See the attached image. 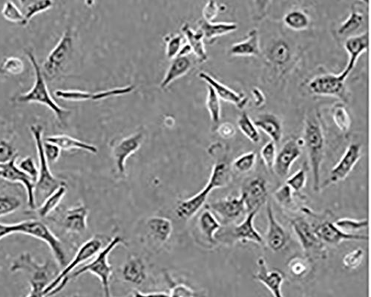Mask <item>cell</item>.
Returning <instances> with one entry per match:
<instances>
[{
	"mask_svg": "<svg viewBox=\"0 0 371 297\" xmlns=\"http://www.w3.org/2000/svg\"><path fill=\"white\" fill-rule=\"evenodd\" d=\"M206 104L212 122L217 127L221 120V100L214 90L210 86H207Z\"/></svg>",
	"mask_w": 371,
	"mask_h": 297,
	"instance_id": "60d3db41",
	"label": "cell"
},
{
	"mask_svg": "<svg viewBox=\"0 0 371 297\" xmlns=\"http://www.w3.org/2000/svg\"><path fill=\"white\" fill-rule=\"evenodd\" d=\"M88 210L84 206H77L69 209L64 214L62 225L67 232L83 234L88 229Z\"/></svg>",
	"mask_w": 371,
	"mask_h": 297,
	"instance_id": "603a6c76",
	"label": "cell"
},
{
	"mask_svg": "<svg viewBox=\"0 0 371 297\" xmlns=\"http://www.w3.org/2000/svg\"><path fill=\"white\" fill-rule=\"evenodd\" d=\"M332 115L335 125L342 133H347L349 131L352 126V119L344 105L336 104L333 108Z\"/></svg>",
	"mask_w": 371,
	"mask_h": 297,
	"instance_id": "7bdbcfd3",
	"label": "cell"
},
{
	"mask_svg": "<svg viewBox=\"0 0 371 297\" xmlns=\"http://www.w3.org/2000/svg\"><path fill=\"white\" fill-rule=\"evenodd\" d=\"M73 46L72 33L67 30L42 64L41 71L45 80L53 81L57 78L70 61Z\"/></svg>",
	"mask_w": 371,
	"mask_h": 297,
	"instance_id": "9c48e42d",
	"label": "cell"
},
{
	"mask_svg": "<svg viewBox=\"0 0 371 297\" xmlns=\"http://www.w3.org/2000/svg\"><path fill=\"white\" fill-rule=\"evenodd\" d=\"M21 205L22 201L16 195H0V218L14 214L19 210Z\"/></svg>",
	"mask_w": 371,
	"mask_h": 297,
	"instance_id": "bcb514c9",
	"label": "cell"
},
{
	"mask_svg": "<svg viewBox=\"0 0 371 297\" xmlns=\"http://www.w3.org/2000/svg\"><path fill=\"white\" fill-rule=\"evenodd\" d=\"M287 268L292 276L296 278H303L309 273L310 264L306 258L294 257L288 262Z\"/></svg>",
	"mask_w": 371,
	"mask_h": 297,
	"instance_id": "f6af8a7d",
	"label": "cell"
},
{
	"mask_svg": "<svg viewBox=\"0 0 371 297\" xmlns=\"http://www.w3.org/2000/svg\"><path fill=\"white\" fill-rule=\"evenodd\" d=\"M15 234H25L47 244L58 265L64 268L67 265V258L61 241L53 234L52 231L44 223L35 220L15 223Z\"/></svg>",
	"mask_w": 371,
	"mask_h": 297,
	"instance_id": "8992f818",
	"label": "cell"
},
{
	"mask_svg": "<svg viewBox=\"0 0 371 297\" xmlns=\"http://www.w3.org/2000/svg\"><path fill=\"white\" fill-rule=\"evenodd\" d=\"M218 133L224 139L232 138L236 134V129L230 123H223L217 127Z\"/></svg>",
	"mask_w": 371,
	"mask_h": 297,
	"instance_id": "6125c7cd",
	"label": "cell"
},
{
	"mask_svg": "<svg viewBox=\"0 0 371 297\" xmlns=\"http://www.w3.org/2000/svg\"><path fill=\"white\" fill-rule=\"evenodd\" d=\"M17 156L10 161L0 164V179L9 182L19 183L24 186L28 204L31 209L36 207V184L17 164Z\"/></svg>",
	"mask_w": 371,
	"mask_h": 297,
	"instance_id": "8fae6325",
	"label": "cell"
},
{
	"mask_svg": "<svg viewBox=\"0 0 371 297\" xmlns=\"http://www.w3.org/2000/svg\"><path fill=\"white\" fill-rule=\"evenodd\" d=\"M134 90V86L116 88V89L98 93H88L77 90H57L54 95L62 100L71 102L100 101L111 97L129 94Z\"/></svg>",
	"mask_w": 371,
	"mask_h": 297,
	"instance_id": "e0dca14e",
	"label": "cell"
},
{
	"mask_svg": "<svg viewBox=\"0 0 371 297\" xmlns=\"http://www.w3.org/2000/svg\"><path fill=\"white\" fill-rule=\"evenodd\" d=\"M197 231L199 236L202 237L209 246H216L218 244L216 235L221 229V225L216 216L213 214L209 209L200 214L197 222Z\"/></svg>",
	"mask_w": 371,
	"mask_h": 297,
	"instance_id": "484cf974",
	"label": "cell"
},
{
	"mask_svg": "<svg viewBox=\"0 0 371 297\" xmlns=\"http://www.w3.org/2000/svg\"><path fill=\"white\" fill-rule=\"evenodd\" d=\"M274 195L277 202L285 207L293 208L294 207L293 191L287 184H285L276 190Z\"/></svg>",
	"mask_w": 371,
	"mask_h": 297,
	"instance_id": "11a10c76",
	"label": "cell"
},
{
	"mask_svg": "<svg viewBox=\"0 0 371 297\" xmlns=\"http://www.w3.org/2000/svg\"><path fill=\"white\" fill-rule=\"evenodd\" d=\"M52 270L49 262L38 263L29 252L17 257L10 266L13 272L22 271L29 275L30 291L43 294L51 282Z\"/></svg>",
	"mask_w": 371,
	"mask_h": 297,
	"instance_id": "ba28073f",
	"label": "cell"
},
{
	"mask_svg": "<svg viewBox=\"0 0 371 297\" xmlns=\"http://www.w3.org/2000/svg\"><path fill=\"white\" fill-rule=\"evenodd\" d=\"M306 182L307 171L306 168H302L287 179L286 184L290 186L292 191L299 193L305 188Z\"/></svg>",
	"mask_w": 371,
	"mask_h": 297,
	"instance_id": "f5cc1de1",
	"label": "cell"
},
{
	"mask_svg": "<svg viewBox=\"0 0 371 297\" xmlns=\"http://www.w3.org/2000/svg\"><path fill=\"white\" fill-rule=\"evenodd\" d=\"M219 9L216 2H208L203 9V19L209 22V23H212L213 19H215L219 15Z\"/></svg>",
	"mask_w": 371,
	"mask_h": 297,
	"instance_id": "94428289",
	"label": "cell"
},
{
	"mask_svg": "<svg viewBox=\"0 0 371 297\" xmlns=\"http://www.w3.org/2000/svg\"><path fill=\"white\" fill-rule=\"evenodd\" d=\"M45 141L57 145L61 150L70 151L73 150H80L93 154H97L98 152L97 147L69 136H53L45 139Z\"/></svg>",
	"mask_w": 371,
	"mask_h": 297,
	"instance_id": "e575fe53",
	"label": "cell"
},
{
	"mask_svg": "<svg viewBox=\"0 0 371 297\" xmlns=\"http://www.w3.org/2000/svg\"><path fill=\"white\" fill-rule=\"evenodd\" d=\"M25 63L17 57H9L0 63V73L9 75H18L24 72Z\"/></svg>",
	"mask_w": 371,
	"mask_h": 297,
	"instance_id": "7dc6e473",
	"label": "cell"
},
{
	"mask_svg": "<svg viewBox=\"0 0 371 297\" xmlns=\"http://www.w3.org/2000/svg\"><path fill=\"white\" fill-rule=\"evenodd\" d=\"M261 53L260 35L253 29L244 41L233 44L230 50L232 56H258Z\"/></svg>",
	"mask_w": 371,
	"mask_h": 297,
	"instance_id": "f1b7e54d",
	"label": "cell"
},
{
	"mask_svg": "<svg viewBox=\"0 0 371 297\" xmlns=\"http://www.w3.org/2000/svg\"><path fill=\"white\" fill-rule=\"evenodd\" d=\"M123 244H125V241L121 237L116 236L112 239L109 243L98 252L95 259L74 271L70 275V280L80 277L85 273H91L100 280L105 297H111L110 279L112 275V267L109 262V257L112 250Z\"/></svg>",
	"mask_w": 371,
	"mask_h": 297,
	"instance_id": "277c9868",
	"label": "cell"
},
{
	"mask_svg": "<svg viewBox=\"0 0 371 297\" xmlns=\"http://www.w3.org/2000/svg\"><path fill=\"white\" fill-rule=\"evenodd\" d=\"M258 211L248 213L244 221L239 225L221 227L216 235L217 243L225 245H234L237 241L242 243H253L263 246L264 238L258 233L254 226V219Z\"/></svg>",
	"mask_w": 371,
	"mask_h": 297,
	"instance_id": "52a82bcc",
	"label": "cell"
},
{
	"mask_svg": "<svg viewBox=\"0 0 371 297\" xmlns=\"http://www.w3.org/2000/svg\"><path fill=\"white\" fill-rule=\"evenodd\" d=\"M198 24V30L203 35L205 40L209 42L230 34L238 29V25L234 23H209L205 19H200Z\"/></svg>",
	"mask_w": 371,
	"mask_h": 297,
	"instance_id": "4dcf8cb0",
	"label": "cell"
},
{
	"mask_svg": "<svg viewBox=\"0 0 371 297\" xmlns=\"http://www.w3.org/2000/svg\"><path fill=\"white\" fill-rule=\"evenodd\" d=\"M132 297H170V294L165 292L142 293L136 291L133 292Z\"/></svg>",
	"mask_w": 371,
	"mask_h": 297,
	"instance_id": "03108f58",
	"label": "cell"
},
{
	"mask_svg": "<svg viewBox=\"0 0 371 297\" xmlns=\"http://www.w3.org/2000/svg\"><path fill=\"white\" fill-rule=\"evenodd\" d=\"M145 228L150 236L160 245L167 243L173 231L171 220L162 216L150 217L145 223Z\"/></svg>",
	"mask_w": 371,
	"mask_h": 297,
	"instance_id": "4316f807",
	"label": "cell"
},
{
	"mask_svg": "<svg viewBox=\"0 0 371 297\" xmlns=\"http://www.w3.org/2000/svg\"><path fill=\"white\" fill-rule=\"evenodd\" d=\"M144 136L142 133L134 134L123 138L111 149L116 168L120 175L126 174L127 160L136 152L143 144Z\"/></svg>",
	"mask_w": 371,
	"mask_h": 297,
	"instance_id": "5bb4252c",
	"label": "cell"
},
{
	"mask_svg": "<svg viewBox=\"0 0 371 297\" xmlns=\"http://www.w3.org/2000/svg\"><path fill=\"white\" fill-rule=\"evenodd\" d=\"M314 230L315 233L322 241L331 246H338L345 241H366L368 239V236L346 234L331 222H325Z\"/></svg>",
	"mask_w": 371,
	"mask_h": 297,
	"instance_id": "7402d4cb",
	"label": "cell"
},
{
	"mask_svg": "<svg viewBox=\"0 0 371 297\" xmlns=\"http://www.w3.org/2000/svg\"><path fill=\"white\" fill-rule=\"evenodd\" d=\"M361 145L353 143L347 148L340 161L336 163L331 171L327 185L345 180L354 170L359 159H361Z\"/></svg>",
	"mask_w": 371,
	"mask_h": 297,
	"instance_id": "9a60e30c",
	"label": "cell"
},
{
	"mask_svg": "<svg viewBox=\"0 0 371 297\" xmlns=\"http://www.w3.org/2000/svg\"><path fill=\"white\" fill-rule=\"evenodd\" d=\"M65 193L66 188L64 184L45 199L37 210L38 216L41 218H46L51 214L60 205Z\"/></svg>",
	"mask_w": 371,
	"mask_h": 297,
	"instance_id": "d590c367",
	"label": "cell"
},
{
	"mask_svg": "<svg viewBox=\"0 0 371 297\" xmlns=\"http://www.w3.org/2000/svg\"><path fill=\"white\" fill-rule=\"evenodd\" d=\"M238 127L242 133L254 144L261 141V136L258 128L248 115L244 113L238 120Z\"/></svg>",
	"mask_w": 371,
	"mask_h": 297,
	"instance_id": "ab89813d",
	"label": "cell"
},
{
	"mask_svg": "<svg viewBox=\"0 0 371 297\" xmlns=\"http://www.w3.org/2000/svg\"><path fill=\"white\" fill-rule=\"evenodd\" d=\"M369 45L368 33L352 36L347 38L345 42V49L349 56L346 68L342 73L348 77L355 68V65L359 57L366 52Z\"/></svg>",
	"mask_w": 371,
	"mask_h": 297,
	"instance_id": "d4e9b609",
	"label": "cell"
},
{
	"mask_svg": "<svg viewBox=\"0 0 371 297\" xmlns=\"http://www.w3.org/2000/svg\"><path fill=\"white\" fill-rule=\"evenodd\" d=\"M17 156V150L13 143L5 138H0V164L6 163Z\"/></svg>",
	"mask_w": 371,
	"mask_h": 297,
	"instance_id": "db71d44e",
	"label": "cell"
},
{
	"mask_svg": "<svg viewBox=\"0 0 371 297\" xmlns=\"http://www.w3.org/2000/svg\"><path fill=\"white\" fill-rule=\"evenodd\" d=\"M257 128L262 129L276 144L283 136V124L275 115L265 113L258 116L255 122Z\"/></svg>",
	"mask_w": 371,
	"mask_h": 297,
	"instance_id": "f546056e",
	"label": "cell"
},
{
	"mask_svg": "<svg viewBox=\"0 0 371 297\" xmlns=\"http://www.w3.org/2000/svg\"><path fill=\"white\" fill-rule=\"evenodd\" d=\"M364 19V15L353 8L349 17L340 25L338 34L341 36L352 34L361 27Z\"/></svg>",
	"mask_w": 371,
	"mask_h": 297,
	"instance_id": "f35d334b",
	"label": "cell"
},
{
	"mask_svg": "<svg viewBox=\"0 0 371 297\" xmlns=\"http://www.w3.org/2000/svg\"><path fill=\"white\" fill-rule=\"evenodd\" d=\"M365 257V251L362 248L352 250L344 257L343 266L347 270H355L361 266Z\"/></svg>",
	"mask_w": 371,
	"mask_h": 297,
	"instance_id": "816d5d0a",
	"label": "cell"
},
{
	"mask_svg": "<svg viewBox=\"0 0 371 297\" xmlns=\"http://www.w3.org/2000/svg\"><path fill=\"white\" fill-rule=\"evenodd\" d=\"M303 140V145H306L308 153L313 174V190L319 192L321 190V167L324 152V138L321 126L316 118L307 120Z\"/></svg>",
	"mask_w": 371,
	"mask_h": 297,
	"instance_id": "7a4b0ae2",
	"label": "cell"
},
{
	"mask_svg": "<svg viewBox=\"0 0 371 297\" xmlns=\"http://www.w3.org/2000/svg\"><path fill=\"white\" fill-rule=\"evenodd\" d=\"M19 3L24 8L22 14L24 15V22L22 26L28 24L29 22L35 16L46 12L50 9L54 3L50 0H40V1H20Z\"/></svg>",
	"mask_w": 371,
	"mask_h": 297,
	"instance_id": "8d00e7d4",
	"label": "cell"
},
{
	"mask_svg": "<svg viewBox=\"0 0 371 297\" xmlns=\"http://www.w3.org/2000/svg\"><path fill=\"white\" fill-rule=\"evenodd\" d=\"M212 190L206 185L196 195L180 202L175 209L177 216L187 221L193 218L205 204Z\"/></svg>",
	"mask_w": 371,
	"mask_h": 297,
	"instance_id": "cb8c5ba5",
	"label": "cell"
},
{
	"mask_svg": "<svg viewBox=\"0 0 371 297\" xmlns=\"http://www.w3.org/2000/svg\"><path fill=\"white\" fill-rule=\"evenodd\" d=\"M31 133L35 140L39 159V177L36 183L35 195L46 199L65 183L52 174L43 149V128L39 125L31 127Z\"/></svg>",
	"mask_w": 371,
	"mask_h": 297,
	"instance_id": "5b68a950",
	"label": "cell"
},
{
	"mask_svg": "<svg viewBox=\"0 0 371 297\" xmlns=\"http://www.w3.org/2000/svg\"><path fill=\"white\" fill-rule=\"evenodd\" d=\"M276 155L275 143L272 141H269L261 150V158L268 169L273 170Z\"/></svg>",
	"mask_w": 371,
	"mask_h": 297,
	"instance_id": "6f0895ef",
	"label": "cell"
},
{
	"mask_svg": "<svg viewBox=\"0 0 371 297\" xmlns=\"http://www.w3.org/2000/svg\"><path fill=\"white\" fill-rule=\"evenodd\" d=\"M2 15L10 23L24 24V15L14 2L8 1L4 4Z\"/></svg>",
	"mask_w": 371,
	"mask_h": 297,
	"instance_id": "f907efd6",
	"label": "cell"
},
{
	"mask_svg": "<svg viewBox=\"0 0 371 297\" xmlns=\"http://www.w3.org/2000/svg\"><path fill=\"white\" fill-rule=\"evenodd\" d=\"M291 224L302 249L306 254H308L310 256L316 252L317 255H321V257L324 256L326 252L324 246L322 241L315 233V227H313L303 218H298L293 220Z\"/></svg>",
	"mask_w": 371,
	"mask_h": 297,
	"instance_id": "4fadbf2b",
	"label": "cell"
},
{
	"mask_svg": "<svg viewBox=\"0 0 371 297\" xmlns=\"http://www.w3.org/2000/svg\"><path fill=\"white\" fill-rule=\"evenodd\" d=\"M268 230L266 236V245L274 252L282 250L287 243V236L285 229L281 225L274 214L271 202L267 205Z\"/></svg>",
	"mask_w": 371,
	"mask_h": 297,
	"instance_id": "44dd1931",
	"label": "cell"
},
{
	"mask_svg": "<svg viewBox=\"0 0 371 297\" xmlns=\"http://www.w3.org/2000/svg\"><path fill=\"white\" fill-rule=\"evenodd\" d=\"M195 292L184 284H176L172 287L170 297H194Z\"/></svg>",
	"mask_w": 371,
	"mask_h": 297,
	"instance_id": "91938a15",
	"label": "cell"
},
{
	"mask_svg": "<svg viewBox=\"0 0 371 297\" xmlns=\"http://www.w3.org/2000/svg\"><path fill=\"white\" fill-rule=\"evenodd\" d=\"M257 263L258 271L253 275V279L262 283L274 297H284L282 291L285 280L283 273L278 270L269 271L263 257L258 259Z\"/></svg>",
	"mask_w": 371,
	"mask_h": 297,
	"instance_id": "d6986e66",
	"label": "cell"
},
{
	"mask_svg": "<svg viewBox=\"0 0 371 297\" xmlns=\"http://www.w3.org/2000/svg\"><path fill=\"white\" fill-rule=\"evenodd\" d=\"M103 246L102 240L96 237L86 241L78 249L72 260L67 264L61 273L58 275V277L52 280L49 284L44 291L45 296H53L63 290L67 283L69 282L72 273L76 268L77 269L78 266L96 256L103 249Z\"/></svg>",
	"mask_w": 371,
	"mask_h": 297,
	"instance_id": "3957f363",
	"label": "cell"
},
{
	"mask_svg": "<svg viewBox=\"0 0 371 297\" xmlns=\"http://www.w3.org/2000/svg\"><path fill=\"white\" fill-rule=\"evenodd\" d=\"M269 58L278 65L286 63L290 58V51L287 43L280 41L275 44L269 52Z\"/></svg>",
	"mask_w": 371,
	"mask_h": 297,
	"instance_id": "681fc988",
	"label": "cell"
},
{
	"mask_svg": "<svg viewBox=\"0 0 371 297\" xmlns=\"http://www.w3.org/2000/svg\"><path fill=\"white\" fill-rule=\"evenodd\" d=\"M301 147L297 140L290 139L277 154L273 170L281 179H285L289 175L294 163L301 156Z\"/></svg>",
	"mask_w": 371,
	"mask_h": 297,
	"instance_id": "ac0fdd59",
	"label": "cell"
},
{
	"mask_svg": "<svg viewBox=\"0 0 371 297\" xmlns=\"http://www.w3.org/2000/svg\"><path fill=\"white\" fill-rule=\"evenodd\" d=\"M17 165L19 168L29 175L33 182L37 183L39 177V168L37 167L35 160L27 156L21 160Z\"/></svg>",
	"mask_w": 371,
	"mask_h": 297,
	"instance_id": "9f6ffc18",
	"label": "cell"
},
{
	"mask_svg": "<svg viewBox=\"0 0 371 297\" xmlns=\"http://www.w3.org/2000/svg\"><path fill=\"white\" fill-rule=\"evenodd\" d=\"M122 276L127 282L140 285L147 280V268L143 261L137 257H131L123 266Z\"/></svg>",
	"mask_w": 371,
	"mask_h": 297,
	"instance_id": "83f0119b",
	"label": "cell"
},
{
	"mask_svg": "<svg viewBox=\"0 0 371 297\" xmlns=\"http://www.w3.org/2000/svg\"><path fill=\"white\" fill-rule=\"evenodd\" d=\"M111 297H112V296H111ZM127 297H130V296H127Z\"/></svg>",
	"mask_w": 371,
	"mask_h": 297,
	"instance_id": "003e7915",
	"label": "cell"
},
{
	"mask_svg": "<svg viewBox=\"0 0 371 297\" xmlns=\"http://www.w3.org/2000/svg\"><path fill=\"white\" fill-rule=\"evenodd\" d=\"M251 93L255 105L258 107L262 106L266 101L265 96L262 91L255 87L253 88Z\"/></svg>",
	"mask_w": 371,
	"mask_h": 297,
	"instance_id": "be15d7a7",
	"label": "cell"
},
{
	"mask_svg": "<svg viewBox=\"0 0 371 297\" xmlns=\"http://www.w3.org/2000/svg\"><path fill=\"white\" fill-rule=\"evenodd\" d=\"M198 75L201 80L205 81L214 90L220 100L221 99L224 102L232 104L239 109H243L248 102V98L244 94L235 92L228 86L213 78L210 74L201 72Z\"/></svg>",
	"mask_w": 371,
	"mask_h": 297,
	"instance_id": "ffe728a7",
	"label": "cell"
},
{
	"mask_svg": "<svg viewBox=\"0 0 371 297\" xmlns=\"http://www.w3.org/2000/svg\"><path fill=\"white\" fill-rule=\"evenodd\" d=\"M182 31L188 45L192 49L197 58L200 63L206 62L208 60V56L205 46V38L201 32L198 30H194L188 24L182 26Z\"/></svg>",
	"mask_w": 371,
	"mask_h": 297,
	"instance_id": "1f68e13d",
	"label": "cell"
},
{
	"mask_svg": "<svg viewBox=\"0 0 371 297\" xmlns=\"http://www.w3.org/2000/svg\"><path fill=\"white\" fill-rule=\"evenodd\" d=\"M232 173L228 163L220 161L213 165L207 186L213 191L225 188L232 181Z\"/></svg>",
	"mask_w": 371,
	"mask_h": 297,
	"instance_id": "836d02e7",
	"label": "cell"
},
{
	"mask_svg": "<svg viewBox=\"0 0 371 297\" xmlns=\"http://www.w3.org/2000/svg\"><path fill=\"white\" fill-rule=\"evenodd\" d=\"M192 67V61L187 56L177 57L173 60L161 83V89H166L173 82L182 78Z\"/></svg>",
	"mask_w": 371,
	"mask_h": 297,
	"instance_id": "d6a6232c",
	"label": "cell"
},
{
	"mask_svg": "<svg viewBox=\"0 0 371 297\" xmlns=\"http://www.w3.org/2000/svg\"><path fill=\"white\" fill-rule=\"evenodd\" d=\"M285 25L294 31L306 30L309 27V17L302 10H294L288 13L284 18Z\"/></svg>",
	"mask_w": 371,
	"mask_h": 297,
	"instance_id": "74e56055",
	"label": "cell"
},
{
	"mask_svg": "<svg viewBox=\"0 0 371 297\" xmlns=\"http://www.w3.org/2000/svg\"><path fill=\"white\" fill-rule=\"evenodd\" d=\"M334 224L346 234H356L358 231L368 227V221L367 219L356 220L350 218H342L337 220Z\"/></svg>",
	"mask_w": 371,
	"mask_h": 297,
	"instance_id": "b9f144b4",
	"label": "cell"
},
{
	"mask_svg": "<svg viewBox=\"0 0 371 297\" xmlns=\"http://www.w3.org/2000/svg\"><path fill=\"white\" fill-rule=\"evenodd\" d=\"M207 208L213 214L218 216L221 222L228 225L238 219L246 211L242 195L224 198V199L210 203Z\"/></svg>",
	"mask_w": 371,
	"mask_h": 297,
	"instance_id": "7c38bea8",
	"label": "cell"
},
{
	"mask_svg": "<svg viewBox=\"0 0 371 297\" xmlns=\"http://www.w3.org/2000/svg\"><path fill=\"white\" fill-rule=\"evenodd\" d=\"M11 234H15V224L0 223V240Z\"/></svg>",
	"mask_w": 371,
	"mask_h": 297,
	"instance_id": "e7e4bbea",
	"label": "cell"
},
{
	"mask_svg": "<svg viewBox=\"0 0 371 297\" xmlns=\"http://www.w3.org/2000/svg\"><path fill=\"white\" fill-rule=\"evenodd\" d=\"M268 195L266 181L256 177L247 183L241 195L243 197L246 211L251 213L260 211V207L267 202Z\"/></svg>",
	"mask_w": 371,
	"mask_h": 297,
	"instance_id": "2e32d148",
	"label": "cell"
},
{
	"mask_svg": "<svg viewBox=\"0 0 371 297\" xmlns=\"http://www.w3.org/2000/svg\"><path fill=\"white\" fill-rule=\"evenodd\" d=\"M26 56L32 65L35 74V81L31 90L26 93L21 94L17 98V102L22 104L38 103L49 108L58 118L61 123L70 115V111L62 108L56 103L51 96L48 86L42 75L40 65H39L35 54L31 51L26 52Z\"/></svg>",
	"mask_w": 371,
	"mask_h": 297,
	"instance_id": "6da1fadb",
	"label": "cell"
},
{
	"mask_svg": "<svg viewBox=\"0 0 371 297\" xmlns=\"http://www.w3.org/2000/svg\"><path fill=\"white\" fill-rule=\"evenodd\" d=\"M43 149L49 163L57 162L61 156V150L52 143L44 140Z\"/></svg>",
	"mask_w": 371,
	"mask_h": 297,
	"instance_id": "680465c9",
	"label": "cell"
},
{
	"mask_svg": "<svg viewBox=\"0 0 371 297\" xmlns=\"http://www.w3.org/2000/svg\"><path fill=\"white\" fill-rule=\"evenodd\" d=\"M184 38L181 35H171L165 37L166 54L168 59L173 60L178 56L184 45Z\"/></svg>",
	"mask_w": 371,
	"mask_h": 297,
	"instance_id": "c3c4849f",
	"label": "cell"
},
{
	"mask_svg": "<svg viewBox=\"0 0 371 297\" xmlns=\"http://www.w3.org/2000/svg\"><path fill=\"white\" fill-rule=\"evenodd\" d=\"M347 77L342 72L340 74H325L314 78L309 83L310 91L324 96H333L347 101L345 81Z\"/></svg>",
	"mask_w": 371,
	"mask_h": 297,
	"instance_id": "30bf717a",
	"label": "cell"
},
{
	"mask_svg": "<svg viewBox=\"0 0 371 297\" xmlns=\"http://www.w3.org/2000/svg\"><path fill=\"white\" fill-rule=\"evenodd\" d=\"M256 152L252 151L243 154L232 163V168L239 173H246L251 172L256 163Z\"/></svg>",
	"mask_w": 371,
	"mask_h": 297,
	"instance_id": "ee69618b",
	"label": "cell"
}]
</instances>
